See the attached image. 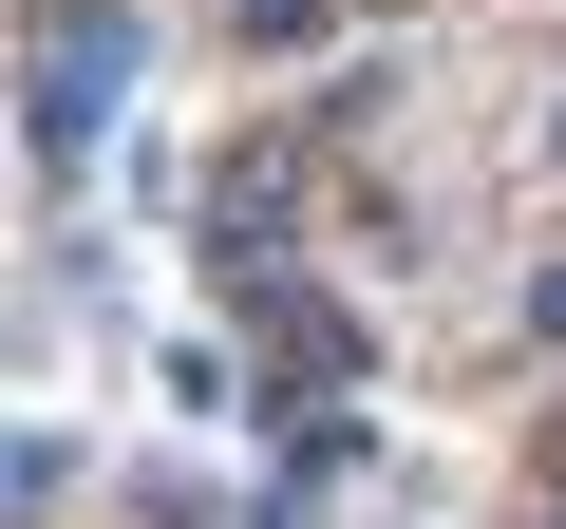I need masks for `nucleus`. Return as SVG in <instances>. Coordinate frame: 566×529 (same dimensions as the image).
I'll return each instance as SVG.
<instances>
[{"instance_id":"obj_3","label":"nucleus","mask_w":566,"mask_h":529,"mask_svg":"<svg viewBox=\"0 0 566 529\" xmlns=\"http://www.w3.org/2000/svg\"><path fill=\"white\" fill-rule=\"evenodd\" d=\"M528 341H566V264H528Z\"/></svg>"},{"instance_id":"obj_2","label":"nucleus","mask_w":566,"mask_h":529,"mask_svg":"<svg viewBox=\"0 0 566 529\" xmlns=\"http://www.w3.org/2000/svg\"><path fill=\"white\" fill-rule=\"evenodd\" d=\"M322 20H340V0H227V58H303Z\"/></svg>"},{"instance_id":"obj_1","label":"nucleus","mask_w":566,"mask_h":529,"mask_svg":"<svg viewBox=\"0 0 566 529\" xmlns=\"http://www.w3.org/2000/svg\"><path fill=\"white\" fill-rule=\"evenodd\" d=\"M114 95H133V20H114V0H95V20H76V0H39V95H20L39 170H76V152L114 133Z\"/></svg>"},{"instance_id":"obj_4","label":"nucleus","mask_w":566,"mask_h":529,"mask_svg":"<svg viewBox=\"0 0 566 529\" xmlns=\"http://www.w3.org/2000/svg\"><path fill=\"white\" fill-rule=\"evenodd\" d=\"M547 152H566V114H547Z\"/></svg>"}]
</instances>
